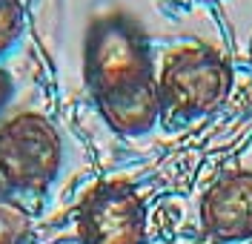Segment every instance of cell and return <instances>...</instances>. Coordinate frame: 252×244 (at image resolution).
Returning a JSON list of instances; mask_svg holds the SVG:
<instances>
[{
    "label": "cell",
    "instance_id": "5b68a950",
    "mask_svg": "<svg viewBox=\"0 0 252 244\" xmlns=\"http://www.w3.org/2000/svg\"><path fill=\"white\" fill-rule=\"evenodd\" d=\"M204 230L218 242L252 239V170L220 175L201 198Z\"/></svg>",
    "mask_w": 252,
    "mask_h": 244
},
{
    "label": "cell",
    "instance_id": "52a82bcc",
    "mask_svg": "<svg viewBox=\"0 0 252 244\" xmlns=\"http://www.w3.org/2000/svg\"><path fill=\"white\" fill-rule=\"evenodd\" d=\"M29 215L12 195L0 193V244H26Z\"/></svg>",
    "mask_w": 252,
    "mask_h": 244
},
{
    "label": "cell",
    "instance_id": "8992f818",
    "mask_svg": "<svg viewBox=\"0 0 252 244\" xmlns=\"http://www.w3.org/2000/svg\"><path fill=\"white\" fill-rule=\"evenodd\" d=\"M94 104L103 115V121L118 135H143V132L152 130L163 115L158 78H146V81L112 89L106 95L94 98Z\"/></svg>",
    "mask_w": 252,
    "mask_h": 244
},
{
    "label": "cell",
    "instance_id": "ba28073f",
    "mask_svg": "<svg viewBox=\"0 0 252 244\" xmlns=\"http://www.w3.org/2000/svg\"><path fill=\"white\" fill-rule=\"evenodd\" d=\"M23 32V6L20 0H0V58L15 49Z\"/></svg>",
    "mask_w": 252,
    "mask_h": 244
},
{
    "label": "cell",
    "instance_id": "3957f363",
    "mask_svg": "<svg viewBox=\"0 0 252 244\" xmlns=\"http://www.w3.org/2000/svg\"><path fill=\"white\" fill-rule=\"evenodd\" d=\"M63 144L55 124L37 112H23L0 124V184L9 193H46L58 178Z\"/></svg>",
    "mask_w": 252,
    "mask_h": 244
},
{
    "label": "cell",
    "instance_id": "277c9868",
    "mask_svg": "<svg viewBox=\"0 0 252 244\" xmlns=\"http://www.w3.org/2000/svg\"><path fill=\"white\" fill-rule=\"evenodd\" d=\"M78 236L83 244H143V198L121 181L92 187L78 207Z\"/></svg>",
    "mask_w": 252,
    "mask_h": 244
},
{
    "label": "cell",
    "instance_id": "8fae6325",
    "mask_svg": "<svg viewBox=\"0 0 252 244\" xmlns=\"http://www.w3.org/2000/svg\"><path fill=\"white\" fill-rule=\"evenodd\" d=\"M247 244H252V239H250V242H247Z\"/></svg>",
    "mask_w": 252,
    "mask_h": 244
},
{
    "label": "cell",
    "instance_id": "9c48e42d",
    "mask_svg": "<svg viewBox=\"0 0 252 244\" xmlns=\"http://www.w3.org/2000/svg\"><path fill=\"white\" fill-rule=\"evenodd\" d=\"M12 92H15V81L6 69H0V109L12 101Z\"/></svg>",
    "mask_w": 252,
    "mask_h": 244
},
{
    "label": "cell",
    "instance_id": "7a4b0ae2",
    "mask_svg": "<svg viewBox=\"0 0 252 244\" xmlns=\"http://www.w3.org/2000/svg\"><path fill=\"white\" fill-rule=\"evenodd\" d=\"M83 75H86V86L92 98L155 78L149 40L141 32V26L124 15L94 20L86 32Z\"/></svg>",
    "mask_w": 252,
    "mask_h": 244
},
{
    "label": "cell",
    "instance_id": "6da1fadb",
    "mask_svg": "<svg viewBox=\"0 0 252 244\" xmlns=\"http://www.w3.org/2000/svg\"><path fill=\"white\" fill-rule=\"evenodd\" d=\"M232 89V69L209 46H181L158 72L163 115L192 121L215 112Z\"/></svg>",
    "mask_w": 252,
    "mask_h": 244
},
{
    "label": "cell",
    "instance_id": "30bf717a",
    "mask_svg": "<svg viewBox=\"0 0 252 244\" xmlns=\"http://www.w3.org/2000/svg\"><path fill=\"white\" fill-rule=\"evenodd\" d=\"M250 61H252V40H250Z\"/></svg>",
    "mask_w": 252,
    "mask_h": 244
}]
</instances>
